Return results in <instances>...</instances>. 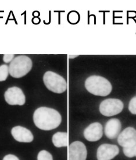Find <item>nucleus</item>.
<instances>
[{
  "label": "nucleus",
  "mask_w": 136,
  "mask_h": 160,
  "mask_svg": "<svg viewBox=\"0 0 136 160\" xmlns=\"http://www.w3.org/2000/svg\"><path fill=\"white\" fill-rule=\"evenodd\" d=\"M33 121L35 125L40 129L51 131L60 126L62 117L56 110L43 107L34 111Z\"/></svg>",
  "instance_id": "f257e3e1"
},
{
  "label": "nucleus",
  "mask_w": 136,
  "mask_h": 160,
  "mask_svg": "<svg viewBox=\"0 0 136 160\" xmlns=\"http://www.w3.org/2000/svg\"><path fill=\"white\" fill-rule=\"evenodd\" d=\"M87 90L95 96H107L111 93L112 86L105 78L100 76H91L85 82Z\"/></svg>",
  "instance_id": "f03ea898"
},
{
  "label": "nucleus",
  "mask_w": 136,
  "mask_h": 160,
  "mask_svg": "<svg viewBox=\"0 0 136 160\" xmlns=\"http://www.w3.org/2000/svg\"><path fill=\"white\" fill-rule=\"evenodd\" d=\"M32 66V61L29 57L19 55L15 58L10 63L9 73L14 78H21L30 72Z\"/></svg>",
  "instance_id": "7ed1b4c3"
},
{
  "label": "nucleus",
  "mask_w": 136,
  "mask_h": 160,
  "mask_svg": "<svg viewBox=\"0 0 136 160\" xmlns=\"http://www.w3.org/2000/svg\"><path fill=\"white\" fill-rule=\"evenodd\" d=\"M44 83L49 90L54 93H62L67 90V83L63 77L52 71H47L43 76Z\"/></svg>",
  "instance_id": "20e7f679"
},
{
  "label": "nucleus",
  "mask_w": 136,
  "mask_h": 160,
  "mask_svg": "<svg viewBox=\"0 0 136 160\" xmlns=\"http://www.w3.org/2000/svg\"><path fill=\"white\" fill-rule=\"evenodd\" d=\"M124 109V103L119 99L108 98L102 101L99 110L105 117H112L120 113Z\"/></svg>",
  "instance_id": "39448f33"
},
{
  "label": "nucleus",
  "mask_w": 136,
  "mask_h": 160,
  "mask_svg": "<svg viewBox=\"0 0 136 160\" xmlns=\"http://www.w3.org/2000/svg\"><path fill=\"white\" fill-rule=\"evenodd\" d=\"M4 97L9 105H23L25 103V96L23 91L15 86L9 88L5 93Z\"/></svg>",
  "instance_id": "423d86ee"
},
{
  "label": "nucleus",
  "mask_w": 136,
  "mask_h": 160,
  "mask_svg": "<svg viewBox=\"0 0 136 160\" xmlns=\"http://www.w3.org/2000/svg\"><path fill=\"white\" fill-rule=\"evenodd\" d=\"M87 154V152L85 144L76 141L69 146L68 160H86Z\"/></svg>",
  "instance_id": "0eeeda50"
},
{
  "label": "nucleus",
  "mask_w": 136,
  "mask_h": 160,
  "mask_svg": "<svg viewBox=\"0 0 136 160\" xmlns=\"http://www.w3.org/2000/svg\"><path fill=\"white\" fill-rule=\"evenodd\" d=\"M118 147L114 144H104L98 148L97 157L98 160H111L119 154Z\"/></svg>",
  "instance_id": "6e6552de"
},
{
  "label": "nucleus",
  "mask_w": 136,
  "mask_h": 160,
  "mask_svg": "<svg viewBox=\"0 0 136 160\" xmlns=\"http://www.w3.org/2000/svg\"><path fill=\"white\" fill-rule=\"evenodd\" d=\"M118 142L120 146L126 148L136 143V130L132 127H128L119 134Z\"/></svg>",
  "instance_id": "1a4fd4ad"
},
{
  "label": "nucleus",
  "mask_w": 136,
  "mask_h": 160,
  "mask_svg": "<svg viewBox=\"0 0 136 160\" xmlns=\"http://www.w3.org/2000/svg\"><path fill=\"white\" fill-rule=\"evenodd\" d=\"M103 128L98 122H94L87 127L84 131L85 139L89 142H96L102 138Z\"/></svg>",
  "instance_id": "9d476101"
},
{
  "label": "nucleus",
  "mask_w": 136,
  "mask_h": 160,
  "mask_svg": "<svg viewBox=\"0 0 136 160\" xmlns=\"http://www.w3.org/2000/svg\"><path fill=\"white\" fill-rule=\"evenodd\" d=\"M13 138L21 143H30L33 140V135L29 129L24 127H13L11 131Z\"/></svg>",
  "instance_id": "9b49d317"
},
{
  "label": "nucleus",
  "mask_w": 136,
  "mask_h": 160,
  "mask_svg": "<svg viewBox=\"0 0 136 160\" xmlns=\"http://www.w3.org/2000/svg\"><path fill=\"white\" fill-rule=\"evenodd\" d=\"M122 124L118 119H111L106 123L105 127V134L109 139H115L119 136Z\"/></svg>",
  "instance_id": "f8f14e48"
},
{
  "label": "nucleus",
  "mask_w": 136,
  "mask_h": 160,
  "mask_svg": "<svg viewBox=\"0 0 136 160\" xmlns=\"http://www.w3.org/2000/svg\"><path fill=\"white\" fill-rule=\"evenodd\" d=\"M52 143L56 148L67 147L68 140L66 132H57L52 136Z\"/></svg>",
  "instance_id": "ddd939ff"
},
{
  "label": "nucleus",
  "mask_w": 136,
  "mask_h": 160,
  "mask_svg": "<svg viewBox=\"0 0 136 160\" xmlns=\"http://www.w3.org/2000/svg\"><path fill=\"white\" fill-rule=\"evenodd\" d=\"M124 152L125 156L129 158L136 157V143L129 147L124 148Z\"/></svg>",
  "instance_id": "4468645a"
},
{
  "label": "nucleus",
  "mask_w": 136,
  "mask_h": 160,
  "mask_svg": "<svg viewBox=\"0 0 136 160\" xmlns=\"http://www.w3.org/2000/svg\"><path fill=\"white\" fill-rule=\"evenodd\" d=\"M9 67L7 65L0 66V82L6 80L9 75Z\"/></svg>",
  "instance_id": "2eb2a0df"
},
{
  "label": "nucleus",
  "mask_w": 136,
  "mask_h": 160,
  "mask_svg": "<svg viewBox=\"0 0 136 160\" xmlns=\"http://www.w3.org/2000/svg\"><path fill=\"white\" fill-rule=\"evenodd\" d=\"M37 160H53L52 156L46 150H42L39 152L37 156Z\"/></svg>",
  "instance_id": "dca6fc26"
},
{
  "label": "nucleus",
  "mask_w": 136,
  "mask_h": 160,
  "mask_svg": "<svg viewBox=\"0 0 136 160\" xmlns=\"http://www.w3.org/2000/svg\"><path fill=\"white\" fill-rule=\"evenodd\" d=\"M79 14L76 12L72 11L69 13L68 20L69 22H70L71 23H76L77 22L79 21Z\"/></svg>",
  "instance_id": "f3484780"
},
{
  "label": "nucleus",
  "mask_w": 136,
  "mask_h": 160,
  "mask_svg": "<svg viewBox=\"0 0 136 160\" xmlns=\"http://www.w3.org/2000/svg\"><path fill=\"white\" fill-rule=\"evenodd\" d=\"M129 110L133 114L136 115V96L133 97L129 104Z\"/></svg>",
  "instance_id": "a211bd4d"
},
{
  "label": "nucleus",
  "mask_w": 136,
  "mask_h": 160,
  "mask_svg": "<svg viewBox=\"0 0 136 160\" xmlns=\"http://www.w3.org/2000/svg\"><path fill=\"white\" fill-rule=\"evenodd\" d=\"M15 55L13 54H5L3 57V61L5 63L11 62L13 59Z\"/></svg>",
  "instance_id": "6ab92c4d"
},
{
  "label": "nucleus",
  "mask_w": 136,
  "mask_h": 160,
  "mask_svg": "<svg viewBox=\"0 0 136 160\" xmlns=\"http://www.w3.org/2000/svg\"><path fill=\"white\" fill-rule=\"evenodd\" d=\"M3 160H19L17 156H14L12 154H8L4 157Z\"/></svg>",
  "instance_id": "aec40b11"
},
{
  "label": "nucleus",
  "mask_w": 136,
  "mask_h": 160,
  "mask_svg": "<svg viewBox=\"0 0 136 160\" xmlns=\"http://www.w3.org/2000/svg\"><path fill=\"white\" fill-rule=\"evenodd\" d=\"M79 55H69V58H76V57H77Z\"/></svg>",
  "instance_id": "412c9836"
}]
</instances>
